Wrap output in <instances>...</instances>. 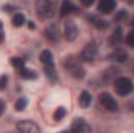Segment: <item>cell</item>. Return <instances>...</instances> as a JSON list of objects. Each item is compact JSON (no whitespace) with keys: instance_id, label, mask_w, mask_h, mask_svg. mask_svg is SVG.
Instances as JSON below:
<instances>
[{"instance_id":"6da1fadb","label":"cell","mask_w":134,"mask_h":133,"mask_svg":"<svg viewBox=\"0 0 134 133\" xmlns=\"http://www.w3.org/2000/svg\"><path fill=\"white\" fill-rule=\"evenodd\" d=\"M55 8H56V0H37L36 11L41 19H50L55 13Z\"/></svg>"},{"instance_id":"7a4b0ae2","label":"cell","mask_w":134,"mask_h":133,"mask_svg":"<svg viewBox=\"0 0 134 133\" xmlns=\"http://www.w3.org/2000/svg\"><path fill=\"white\" fill-rule=\"evenodd\" d=\"M63 66L66 67V70H69V74H70L73 78H76V80L84 78V75H86L84 69L80 66V63H78L73 57H67L66 60L63 61Z\"/></svg>"},{"instance_id":"3957f363","label":"cell","mask_w":134,"mask_h":133,"mask_svg":"<svg viewBox=\"0 0 134 133\" xmlns=\"http://www.w3.org/2000/svg\"><path fill=\"white\" fill-rule=\"evenodd\" d=\"M114 89L119 96H128L134 91V85L133 81L128 78V77H117L114 80Z\"/></svg>"},{"instance_id":"277c9868","label":"cell","mask_w":134,"mask_h":133,"mask_svg":"<svg viewBox=\"0 0 134 133\" xmlns=\"http://www.w3.org/2000/svg\"><path fill=\"white\" fill-rule=\"evenodd\" d=\"M97 55H98L97 44L95 42H87L84 45V49L81 50V53H80V60L84 61V63H92V61H95Z\"/></svg>"},{"instance_id":"5b68a950","label":"cell","mask_w":134,"mask_h":133,"mask_svg":"<svg viewBox=\"0 0 134 133\" xmlns=\"http://www.w3.org/2000/svg\"><path fill=\"white\" fill-rule=\"evenodd\" d=\"M98 99H100L101 106H103L106 111H109V113H115V111H119V103H117V100L114 99L109 93H101Z\"/></svg>"},{"instance_id":"8992f818","label":"cell","mask_w":134,"mask_h":133,"mask_svg":"<svg viewBox=\"0 0 134 133\" xmlns=\"http://www.w3.org/2000/svg\"><path fill=\"white\" fill-rule=\"evenodd\" d=\"M16 129L22 133H39L41 132V127L37 124H34L33 121H27V119L19 121L16 124Z\"/></svg>"},{"instance_id":"52a82bcc","label":"cell","mask_w":134,"mask_h":133,"mask_svg":"<svg viewBox=\"0 0 134 133\" xmlns=\"http://www.w3.org/2000/svg\"><path fill=\"white\" fill-rule=\"evenodd\" d=\"M44 34H45V38L48 39V42H52V44H58L59 39H61V33H59V28H58L56 24H50V25L44 30Z\"/></svg>"},{"instance_id":"ba28073f","label":"cell","mask_w":134,"mask_h":133,"mask_svg":"<svg viewBox=\"0 0 134 133\" xmlns=\"http://www.w3.org/2000/svg\"><path fill=\"white\" fill-rule=\"evenodd\" d=\"M78 27H76V24L73 22V21H67L66 25H64V38H66V41L69 42H73L76 38H78Z\"/></svg>"},{"instance_id":"9c48e42d","label":"cell","mask_w":134,"mask_h":133,"mask_svg":"<svg viewBox=\"0 0 134 133\" xmlns=\"http://www.w3.org/2000/svg\"><path fill=\"white\" fill-rule=\"evenodd\" d=\"M70 130L72 132H91L92 130V127L83 119V117H80V119H75L73 122H72V125H70Z\"/></svg>"},{"instance_id":"30bf717a","label":"cell","mask_w":134,"mask_h":133,"mask_svg":"<svg viewBox=\"0 0 134 133\" xmlns=\"http://www.w3.org/2000/svg\"><path fill=\"white\" fill-rule=\"evenodd\" d=\"M111 61H115V63H125L126 60H128V53H126V50H123V49H114L111 53H109V57H108Z\"/></svg>"},{"instance_id":"8fae6325","label":"cell","mask_w":134,"mask_h":133,"mask_svg":"<svg viewBox=\"0 0 134 133\" xmlns=\"http://www.w3.org/2000/svg\"><path fill=\"white\" fill-rule=\"evenodd\" d=\"M76 11H78V8H76L70 0H63L61 9H59V16H61V17H66V16L72 14V13H76Z\"/></svg>"},{"instance_id":"7c38bea8","label":"cell","mask_w":134,"mask_h":133,"mask_svg":"<svg viewBox=\"0 0 134 133\" xmlns=\"http://www.w3.org/2000/svg\"><path fill=\"white\" fill-rule=\"evenodd\" d=\"M115 8V2L114 0H100L98 2V11L103 14H111Z\"/></svg>"},{"instance_id":"4fadbf2b","label":"cell","mask_w":134,"mask_h":133,"mask_svg":"<svg viewBox=\"0 0 134 133\" xmlns=\"http://www.w3.org/2000/svg\"><path fill=\"white\" fill-rule=\"evenodd\" d=\"M87 19H89V22L95 27V28H98V30H106L108 27H109V24L104 21V19H101L98 16H94V14H91V16H87Z\"/></svg>"},{"instance_id":"5bb4252c","label":"cell","mask_w":134,"mask_h":133,"mask_svg":"<svg viewBox=\"0 0 134 133\" xmlns=\"http://www.w3.org/2000/svg\"><path fill=\"white\" fill-rule=\"evenodd\" d=\"M122 39H123V30L120 28V27H117L115 30H114V33L111 34V38H109V44L111 45H119L120 42H122Z\"/></svg>"},{"instance_id":"9a60e30c","label":"cell","mask_w":134,"mask_h":133,"mask_svg":"<svg viewBox=\"0 0 134 133\" xmlns=\"http://www.w3.org/2000/svg\"><path fill=\"white\" fill-rule=\"evenodd\" d=\"M39 60H41V63H42L44 66L55 64V63H53V55H52V52H50V50H42V52H41V55H39Z\"/></svg>"},{"instance_id":"2e32d148","label":"cell","mask_w":134,"mask_h":133,"mask_svg":"<svg viewBox=\"0 0 134 133\" xmlns=\"http://www.w3.org/2000/svg\"><path fill=\"white\" fill-rule=\"evenodd\" d=\"M92 103V96L89 91H83L80 94V106L81 108H89V105Z\"/></svg>"},{"instance_id":"e0dca14e","label":"cell","mask_w":134,"mask_h":133,"mask_svg":"<svg viewBox=\"0 0 134 133\" xmlns=\"http://www.w3.org/2000/svg\"><path fill=\"white\" fill-rule=\"evenodd\" d=\"M44 72H45V75L48 77L50 81H58V74H56V70H55V64L44 66Z\"/></svg>"},{"instance_id":"ac0fdd59","label":"cell","mask_w":134,"mask_h":133,"mask_svg":"<svg viewBox=\"0 0 134 133\" xmlns=\"http://www.w3.org/2000/svg\"><path fill=\"white\" fill-rule=\"evenodd\" d=\"M67 114V110L64 106H58L56 108V111L53 113V121H56V122H59V121H63L64 119V116Z\"/></svg>"},{"instance_id":"d6986e66","label":"cell","mask_w":134,"mask_h":133,"mask_svg":"<svg viewBox=\"0 0 134 133\" xmlns=\"http://www.w3.org/2000/svg\"><path fill=\"white\" fill-rule=\"evenodd\" d=\"M20 75H22L24 78H27V80H36V78H37L36 72H33L31 69H27V67H22V69H20Z\"/></svg>"},{"instance_id":"ffe728a7","label":"cell","mask_w":134,"mask_h":133,"mask_svg":"<svg viewBox=\"0 0 134 133\" xmlns=\"http://www.w3.org/2000/svg\"><path fill=\"white\" fill-rule=\"evenodd\" d=\"M24 24H25V16H24L22 13L14 14V17H13V25H14V27H22Z\"/></svg>"},{"instance_id":"44dd1931","label":"cell","mask_w":134,"mask_h":133,"mask_svg":"<svg viewBox=\"0 0 134 133\" xmlns=\"http://www.w3.org/2000/svg\"><path fill=\"white\" fill-rule=\"evenodd\" d=\"M11 64L16 67L17 70H20L22 67H25L24 66V58H19V57H13L11 58Z\"/></svg>"},{"instance_id":"7402d4cb","label":"cell","mask_w":134,"mask_h":133,"mask_svg":"<svg viewBox=\"0 0 134 133\" xmlns=\"http://www.w3.org/2000/svg\"><path fill=\"white\" fill-rule=\"evenodd\" d=\"M25 106H27V99L25 97H20L16 102V111H22V110H25Z\"/></svg>"},{"instance_id":"603a6c76","label":"cell","mask_w":134,"mask_h":133,"mask_svg":"<svg viewBox=\"0 0 134 133\" xmlns=\"http://www.w3.org/2000/svg\"><path fill=\"white\" fill-rule=\"evenodd\" d=\"M115 75H119V69H114V67H111V69H108V72H106V77H104V80L106 81H109L111 80V77H115ZM117 78V77H115Z\"/></svg>"},{"instance_id":"cb8c5ba5","label":"cell","mask_w":134,"mask_h":133,"mask_svg":"<svg viewBox=\"0 0 134 133\" xmlns=\"http://www.w3.org/2000/svg\"><path fill=\"white\" fill-rule=\"evenodd\" d=\"M126 17H128V14H126L125 11H119V13L115 14V17H114V21H115V22H123Z\"/></svg>"},{"instance_id":"d4e9b609","label":"cell","mask_w":134,"mask_h":133,"mask_svg":"<svg viewBox=\"0 0 134 133\" xmlns=\"http://www.w3.org/2000/svg\"><path fill=\"white\" fill-rule=\"evenodd\" d=\"M126 44H128L130 47H133V49H134V30H133V32H130L128 38H126Z\"/></svg>"},{"instance_id":"484cf974","label":"cell","mask_w":134,"mask_h":133,"mask_svg":"<svg viewBox=\"0 0 134 133\" xmlns=\"http://www.w3.org/2000/svg\"><path fill=\"white\" fill-rule=\"evenodd\" d=\"M6 83H8V77L6 75H2L0 77V91L6 88Z\"/></svg>"},{"instance_id":"4316f807","label":"cell","mask_w":134,"mask_h":133,"mask_svg":"<svg viewBox=\"0 0 134 133\" xmlns=\"http://www.w3.org/2000/svg\"><path fill=\"white\" fill-rule=\"evenodd\" d=\"M80 2H81V3H83L84 6H91V5H92V3H94L95 0H80Z\"/></svg>"},{"instance_id":"83f0119b","label":"cell","mask_w":134,"mask_h":133,"mask_svg":"<svg viewBox=\"0 0 134 133\" xmlns=\"http://www.w3.org/2000/svg\"><path fill=\"white\" fill-rule=\"evenodd\" d=\"M3 111H5V102L0 99V116L3 114Z\"/></svg>"},{"instance_id":"f1b7e54d","label":"cell","mask_w":134,"mask_h":133,"mask_svg":"<svg viewBox=\"0 0 134 133\" xmlns=\"http://www.w3.org/2000/svg\"><path fill=\"white\" fill-rule=\"evenodd\" d=\"M3 38H5V33H3V28H2V24H0V42L3 41Z\"/></svg>"},{"instance_id":"f546056e","label":"cell","mask_w":134,"mask_h":133,"mask_svg":"<svg viewBox=\"0 0 134 133\" xmlns=\"http://www.w3.org/2000/svg\"><path fill=\"white\" fill-rule=\"evenodd\" d=\"M28 28H31V30H34V28H36V25H34L33 22H28Z\"/></svg>"},{"instance_id":"4dcf8cb0","label":"cell","mask_w":134,"mask_h":133,"mask_svg":"<svg viewBox=\"0 0 134 133\" xmlns=\"http://www.w3.org/2000/svg\"><path fill=\"white\" fill-rule=\"evenodd\" d=\"M131 25L134 27V16H133V21H131Z\"/></svg>"}]
</instances>
